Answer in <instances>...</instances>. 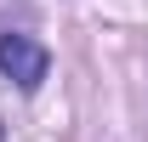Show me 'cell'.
Instances as JSON below:
<instances>
[{"instance_id": "1", "label": "cell", "mask_w": 148, "mask_h": 142, "mask_svg": "<svg viewBox=\"0 0 148 142\" xmlns=\"http://www.w3.org/2000/svg\"><path fill=\"white\" fill-rule=\"evenodd\" d=\"M0 74H6L23 97H34V91L46 85V74H51V51H46L34 34L6 29V34H0Z\"/></svg>"}, {"instance_id": "2", "label": "cell", "mask_w": 148, "mask_h": 142, "mask_svg": "<svg viewBox=\"0 0 148 142\" xmlns=\"http://www.w3.org/2000/svg\"><path fill=\"white\" fill-rule=\"evenodd\" d=\"M0 137H6V131H0Z\"/></svg>"}]
</instances>
